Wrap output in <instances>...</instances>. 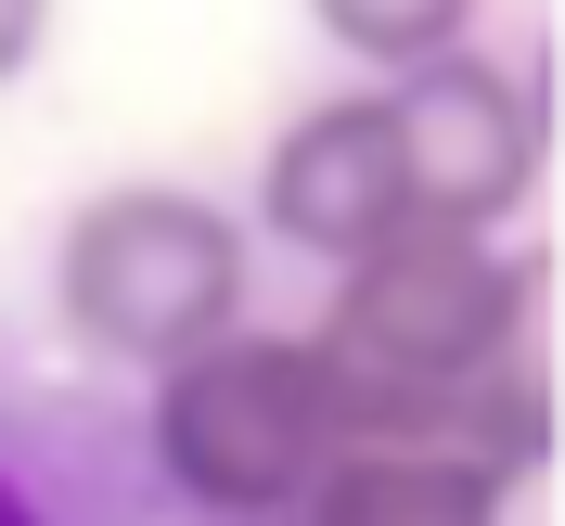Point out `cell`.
<instances>
[{
    "mask_svg": "<svg viewBox=\"0 0 565 526\" xmlns=\"http://www.w3.org/2000/svg\"><path fill=\"white\" fill-rule=\"evenodd\" d=\"M141 437L206 526H282L334 462V373L309 359V334H232L154 373Z\"/></svg>",
    "mask_w": 565,
    "mask_h": 526,
    "instance_id": "cell-2",
    "label": "cell"
},
{
    "mask_svg": "<svg viewBox=\"0 0 565 526\" xmlns=\"http://www.w3.org/2000/svg\"><path fill=\"white\" fill-rule=\"evenodd\" d=\"M321 39H334V52H360V65H450L462 52V13L450 0H334V13H321Z\"/></svg>",
    "mask_w": 565,
    "mask_h": 526,
    "instance_id": "cell-8",
    "label": "cell"
},
{
    "mask_svg": "<svg viewBox=\"0 0 565 526\" xmlns=\"http://www.w3.org/2000/svg\"><path fill=\"white\" fill-rule=\"evenodd\" d=\"M0 526H206L154 475L129 398L52 386L13 334H0Z\"/></svg>",
    "mask_w": 565,
    "mask_h": 526,
    "instance_id": "cell-4",
    "label": "cell"
},
{
    "mask_svg": "<svg viewBox=\"0 0 565 526\" xmlns=\"http://www.w3.org/2000/svg\"><path fill=\"white\" fill-rule=\"evenodd\" d=\"M386 116H398V168H412V218L489 232V218L527 206V180H540V104H527V77L450 52V65H424Z\"/></svg>",
    "mask_w": 565,
    "mask_h": 526,
    "instance_id": "cell-5",
    "label": "cell"
},
{
    "mask_svg": "<svg viewBox=\"0 0 565 526\" xmlns=\"http://www.w3.org/2000/svg\"><path fill=\"white\" fill-rule=\"evenodd\" d=\"M257 206H270V232H282L296 257H373L398 218H412L398 116H386V104H321V116H296Z\"/></svg>",
    "mask_w": 565,
    "mask_h": 526,
    "instance_id": "cell-6",
    "label": "cell"
},
{
    "mask_svg": "<svg viewBox=\"0 0 565 526\" xmlns=\"http://www.w3.org/2000/svg\"><path fill=\"white\" fill-rule=\"evenodd\" d=\"M232 296H245V232L193 193H104V206H77L65 257H52L65 334L90 359H129V373L218 347Z\"/></svg>",
    "mask_w": 565,
    "mask_h": 526,
    "instance_id": "cell-3",
    "label": "cell"
},
{
    "mask_svg": "<svg viewBox=\"0 0 565 526\" xmlns=\"http://www.w3.org/2000/svg\"><path fill=\"white\" fill-rule=\"evenodd\" d=\"M527 309H540V257H501L489 232L398 218L373 257H348L309 359L334 373V411L348 398H424V386L489 373L501 347H527Z\"/></svg>",
    "mask_w": 565,
    "mask_h": 526,
    "instance_id": "cell-1",
    "label": "cell"
},
{
    "mask_svg": "<svg viewBox=\"0 0 565 526\" xmlns=\"http://www.w3.org/2000/svg\"><path fill=\"white\" fill-rule=\"evenodd\" d=\"M26 52H39V13H26V0H0V77L26 65Z\"/></svg>",
    "mask_w": 565,
    "mask_h": 526,
    "instance_id": "cell-9",
    "label": "cell"
},
{
    "mask_svg": "<svg viewBox=\"0 0 565 526\" xmlns=\"http://www.w3.org/2000/svg\"><path fill=\"white\" fill-rule=\"evenodd\" d=\"M282 526H296V514H282Z\"/></svg>",
    "mask_w": 565,
    "mask_h": 526,
    "instance_id": "cell-10",
    "label": "cell"
},
{
    "mask_svg": "<svg viewBox=\"0 0 565 526\" xmlns=\"http://www.w3.org/2000/svg\"><path fill=\"white\" fill-rule=\"evenodd\" d=\"M514 475L462 450H334L321 489L296 501V526H501Z\"/></svg>",
    "mask_w": 565,
    "mask_h": 526,
    "instance_id": "cell-7",
    "label": "cell"
}]
</instances>
